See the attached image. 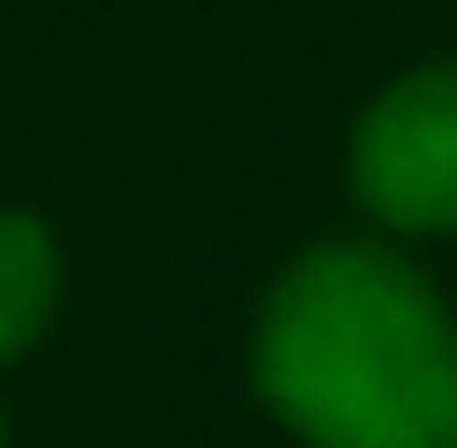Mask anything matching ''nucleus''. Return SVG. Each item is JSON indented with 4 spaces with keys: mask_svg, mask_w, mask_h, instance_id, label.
Here are the masks:
<instances>
[{
    "mask_svg": "<svg viewBox=\"0 0 457 448\" xmlns=\"http://www.w3.org/2000/svg\"><path fill=\"white\" fill-rule=\"evenodd\" d=\"M62 299V255H54V228L36 212H0V361H18L27 343L45 335Z\"/></svg>",
    "mask_w": 457,
    "mask_h": 448,
    "instance_id": "7ed1b4c3",
    "label": "nucleus"
},
{
    "mask_svg": "<svg viewBox=\"0 0 457 448\" xmlns=\"http://www.w3.org/2000/svg\"><path fill=\"white\" fill-rule=\"evenodd\" d=\"M352 194L404 237L457 228V62L404 71L352 132Z\"/></svg>",
    "mask_w": 457,
    "mask_h": 448,
    "instance_id": "f03ea898",
    "label": "nucleus"
},
{
    "mask_svg": "<svg viewBox=\"0 0 457 448\" xmlns=\"http://www.w3.org/2000/svg\"><path fill=\"white\" fill-rule=\"evenodd\" d=\"M255 395L299 448H457V317L387 246H308L255 317Z\"/></svg>",
    "mask_w": 457,
    "mask_h": 448,
    "instance_id": "f257e3e1",
    "label": "nucleus"
}]
</instances>
